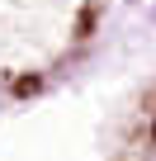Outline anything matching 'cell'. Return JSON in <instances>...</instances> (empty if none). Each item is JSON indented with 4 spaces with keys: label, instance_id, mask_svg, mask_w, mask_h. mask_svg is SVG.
<instances>
[{
    "label": "cell",
    "instance_id": "cell-1",
    "mask_svg": "<svg viewBox=\"0 0 156 161\" xmlns=\"http://www.w3.org/2000/svg\"><path fill=\"white\" fill-rule=\"evenodd\" d=\"M38 90H43V80H38V76H24V80H14V95H19V100H29V95H38Z\"/></svg>",
    "mask_w": 156,
    "mask_h": 161
}]
</instances>
